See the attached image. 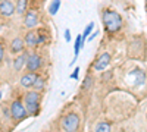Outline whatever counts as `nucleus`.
I'll list each match as a JSON object with an SVG mask.
<instances>
[{
  "instance_id": "obj_14",
  "label": "nucleus",
  "mask_w": 147,
  "mask_h": 132,
  "mask_svg": "<svg viewBox=\"0 0 147 132\" xmlns=\"http://www.w3.org/2000/svg\"><path fill=\"white\" fill-rule=\"evenodd\" d=\"M81 49H84V40H82V35L80 34V35H77L75 43H74V60L71 62V65L75 63V60H77V57H78Z\"/></svg>"
},
{
  "instance_id": "obj_9",
  "label": "nucleus",
  "mask_w": 147,
  "mask_h": 132,
  "mask_svg": "<svg viewBox=\"0 0 147 132\" xmlns=\"http://www.w3.org/2000/svg\"><path fill=\"white\" fill-rule=\"evenodd\" d=\"M110 60H112V56H110L109 52L102 53L99 57H97V60L94 62V65H93L94 70H97V72H103V70L110 65Z\"/></svg>"
},
{
  "instance_id": "obj_18",
  "label": "nucleus",
  "mask_w": 147,
  "mask_h": 132,
  "mask_svg": "<svg viewBox=\"0 0 147 132\" xmlns=\"http://www.w3.org/2000/svg\"><path fill=\"white\" fill-rule=\"evenodd\" d=\"M37 34H38V44H40V46L47 44L49 37H47V32H46V29H44V28H38V29H37Z\"/></svg>"
},
{
  "instance_id": "obj_16",
  "label": "nucleus",
  "mask_w": 147,
  "mask_h": 132,
  "mask_svg": "<svg viewBox=\"0 0 147 132\" xmlns=\"http://www.w3.org/2000/svg\"><path fill=\"white\" fill-rule=\"evenodd\" d=\"M32 88H34L35 91H38V92H43V91H44V88H46V79H44L43 75H37Z\"/></svg>"
},
{
  "instance_id": "obj_4",
  "label": "nucleus",
  "mask_w": 147,
  "mask_h": 132,
  "mask_svg": "<svg viewBox=\"0 0 147 132\" xmlns=\"http://www.w3.org/2000/svg\"><path fill=\"white\" fill-rule=\"evenodd\" d=\"M9 112H10V116L13 117L16 122H22L28 117V112H27L25 106H24V103L21 100L12 101V104L9 107Z\"/></svg>"
},
{
  "instance_id": "obj_25",
  "label": "nucleus",
  "mask_w": 147,
  "mask_h": 132,
  "mask_svg": "<svg viewBox=\"0 0 147 132\" xmlns=\"http://www.w3.org/2000/svg\"><path fill=\"white\" fill-rule=\"evenodd\" d=\"M97 34H99V32H97V31H94V32H91V34L88 35V37H87V40H88V41H91V40H94V37H97Z\"/></svg>"
},
{
  "instance_id": "obj_12",
  "label": "nucleus",
  "mask_w": 147,
  "mask_h": 132,
  "mask_svg": "<svg viewBox=\"0 0 147 132\" xmlns=\"http://www.w3.org/2000/svg\"><path fill=\"white\" fill-rule=\"evenodd\" d=\"M27 59H28V52L24 50L22 53L16 54L13 59V70L15 72H22L24 68L27 66Z\"/></svg>"
},
{
  "instance_id": "obj_2",
  "label": "nucleus",
  "mask_w": 147,
  "mask_h": 132,
  "mask_svg": "<svg viewBox=\"0 0 147 132\" xmlns=\"http://www.w3.org/2000/svg\"><path fill=\"white\" fill-rule=\"evenodd\" d=\"M40 104H41V92L38 91H27L24 94V106L31 116H37L40 113Z\"/></svg>"
},
{
  "instance_id": "obj_17",
  "label": "nucleus",
  "mask_w": 147,
  "mask_h": 132,
  "mask_svg": "<svg viewBox=\"0 0 147 132\" xmlns=\"http://www.w3.org/2000/svg\"><path fill=\"white\" fill-rule=\"evenodd\" d=\"M60 5H62V2L60 0H53V2L49 5V7H47V10H49V13H50L52 16H55L57 12H59V7H60Z\"/></svg>"
},
{
  "instance_id": "obj_28",
  "label": "nucleus",
  "mask_w": 147,
  "mask_h": 132,
  "mask_svg": "<svg viewBox=\"0 0 147 132\" xmlns=\"http://www.w3.org/2000/svg\"><path fill=\"white\" fill-rule=\"evenodd\" d=\"M0 22H2V16H0Z\"/></svg>"
},
{
  "instance_id": "obj_3",
  "label": "nucleus",
  "mask_w": 147,
  "mask_h": 132,
  "mask_svg": "<svg viewBox=\"0 0 147 132\" xmlns=\"http://www.w3.org/2000/svg\"><path fill=\"white\" fill-rule=\"evenodd\" d=\"M60 125H62L65 132H78V129H80V116L77 113H68L62 117Z\"/></svg>"
},
{
  "instance_id": "obj_24",
  "label": "nucleus",
  "mask_w": 147,
  "mask_h": 132,
  "mask_svg": "<svg viewBox=\"0 0 147 132\" xmlns=\"http://www.w3.org/2000/svg\"><path fill=\"white\" fill-rule=\"evenodd\" d=\"M63 37H65V40L69 43L71 41V31L69 29H65V34H63Z\"/></svg>"
},
{
  "instance_id": "obj_8",
  "label": "nucleus",
  "mask_w": 147,
  "mask_h": 132,
  "mask_svg": "<svg viewBox=\"0 0 147 132\" xmlns=\"http://www.w3.org/2000/svg\"><path fill=\"white\" fill-rule=\"evenodd\" d=\"M16 13L15 3L12 0H0V16L2 18H12Z\"/></svg>"
},
{
  "instance_id": "obj_15",
  "label": "nucleus",
  "mask_w": 147,
  "mask_h": 132,
  "mask_svg": "<svg viewBox=\"0 0 147 132\" xmlns=\"http://www.w3.org/2000/svg\"><path fill=\"white\" fill-rule=\"evenodd\" d=\"M15 9H16V13L19 16H24L28 10V0H16Z\"/></svg>"
},
{
  "instance_id": "obj_11",
  "label": "nucleus",
  "mask_w": 147,
  "mask_h": 132,
  "mask_svg": "<svg viewBox=\"0 0 147 132\" xmlns=\"http://www.w3.org/2000/svg\"><path fill=\"white\" fill-rule=\"evenodd\" d=\"M25 49L27 47H25V43H24L22 37H15V38H12L10 43H9V52L12 54H19Z\"/></svg>"
},
{
  "instance_id": "obj_21",
  "label": "nucleus",
  "mask_w": 147,
  "mask_h": 132,
  "mask_svg": "<svg viewBox=\"0 0 147 132\" xmlns=\"http://www.w3.org/2000/svg\"><path fill=\"white\" fill-rule=\"evenodd\" d=\"M93 29H94V22H90L87 27H85V29H84V34H82V40L85 41V38L88 37V35L93 32Z\"/></svg>"
},
{
  "instance_id": "obj_26",
  "label": "nucleus",
  "mask_w": 147,
  "mask_h": 132,
  "mask_svg": "<svg viewBox=\"0 0 147 132\" xmlns=\"http://www.w3.org/2000/svg\"><path fill=\"white\" fill-rule=\"evenodd\" d=\"M0 98H2V91H0Z\"/></svg>"
},
{
  "instance_id": "obj_10",
  "label": "nucleus",
  "mask_w": 147,
  "mask_h": 132,
  "mask_svg": "<svg viewBox=\"0 0 147 132\" xmlns=\"http://www.w3.org/2000/svg\"><path fill=\"white\" fill-rule=\"evenodd\" d=\"M24 43H25L27 49H35L38 47V34H37V29H27L25 35H24Z\"/></svg>"
},
{
  "instance_id": "obj_7",
  "label": "nucleus",
  "mask_w": 147,
  "mask_h": 132,
  "mask_svg": "<svg viewBox=\"0 0 147 132\" xmlns=\"http://www.w3.org/2000/svg\"><path fill=\"white\" fill-rule=\"evenodd\" d=\"M146 81H147L146 74L141 69H134L127 75V82L131 87H141V85L146 84Z\"/></svg>"
},
{
  "instance_id": "obj_5",
  "label": "nucleus",
  "mask_w": 147,
  "mask_h": 132,
  "mask_svg": "<svg viewBox=\"0 0 147 132\" xmlns=\"http://www.w3.org/2000/svg\"><path fill=\"white\" fill-rule=\"evenodd\" d=\"M43 68V57L38 52H30L28 53V59H27V72H34L37 74L40 69Z\"/></svg>"
},
{
  "instance_id": "obj_19",
  "label": "nucleus",
  "mask_w": 147,
  "mask_h": 132,
  "mask_svg": "<svg viewBox=\"0 0 147 132\" xmlns=\"http://www.w3.org/2000/svg\"><path fill=\"white\" fill-rule=\"evenodd\" d=\"M93 85H94V79H93V76H91V75H87V76L84 78V81H82L81 88H82L84 91H88V90H91Z\"/></svg>"
},
{
  "instance_id": "obj_22",
  "label": "nucleus",
  "mask_w": 147,
  "mask_h": 132,
  "mask_svg": "<svg viewBox=\"0 0 147 132\" xmlns=\"http://www.w3.org/2000/svg\"><path fill=\"white\" fill-rule=\"evenodd\" d=\"M5 47L0 44V63H3V60H5Z\"/></svg>"
},
{
  "instance_id": "obj_1",
  "label": "nucleus",
  "mask_w": 147,
  "mask_h": 132,
  "mask_svg": "<svg viewBox=\"0 0 147 132\" xmlns=\"http://www.w3.org/2000/svg\"><path fill=\"white\" fill-rule=\"evenodd\" d=\"M102 22L103 27L109 34H115L121 31L122 25H124V19H122L121 13H118L113 9H105L102 12Z\"/></svg>"
},
{
  "instance_id": "obj_20",
  "label": "nucleus",
  "mask_w": 147,
  "mask_h": 132,
  "mask_svg": "<svg viewBox=\"0 0 147 132\" xmlns=\"http://www.w3.org/2000/svg\"><path fill=\"white\" fill-rule=\"evenodd\" d=\"M94 132H112V128H110V123L109 122H100L99 125L96 126V131Z\"/></svg>"
},
{
  "instance_id": "obj_6",
  "label": "nucleus",
  "mask_w": 147,
  "mask_h": 132,
  "mask_svg": "<svg viewBox=\"0 0 147 132\" xmlns=\"http://www.w3.org/2000/svg\"><path fill=\"white\" fill-rule=\"evenodd\" d=\"M22 25L25 29H37L40 25V15L38 12L31 9V10H27V13L24 15V22Z\"/></svg>"
},
{
  "instance_id": "obj_27",
  "label": "nucleus",
  "mask_w": 147,
  "mask_h": 132,
  "mask_svg": "<svg viewBox=\"0 0 147 132\" xmlns=\"http://www.w3.org/2000/svg\"><path fill=\"white\" fill-rule=\"evenodd\" d=\"M0 82H2V75H0Z\"/></svg>"
},
{
  "instance_id": "obj_13",
  "label": "nucleus",
  "mask_w": 147,
  "mask_h": 132,
  "mask_svg": "<svg viewBox=\"0 0 147 132\" xmlns=\"http://www.w3.org/2000/svg\"><path fill=\"white\" fill-rule=\"evenodd\" d=\"M37 75H38V74H34V72H25V74L21 76V79H19L21 87H24V88H32Z\"/></svg>"
},
{
  "instance_id": "obj_23",
  "label": "nucleus",
  "mask_w": 147,
  "mask_h": 132,
  "mask_svg": "<svg viewBox=\"0 0 147 132\" xmlns=\"http://www.w3.org/2000/svg\"><path fill=\"white\" fill-rule=\"evenodd\" d=\"M78 75H80V68H75V70L71 74V78L72 79H78Z\"/></svg>"
}]
</instances>
